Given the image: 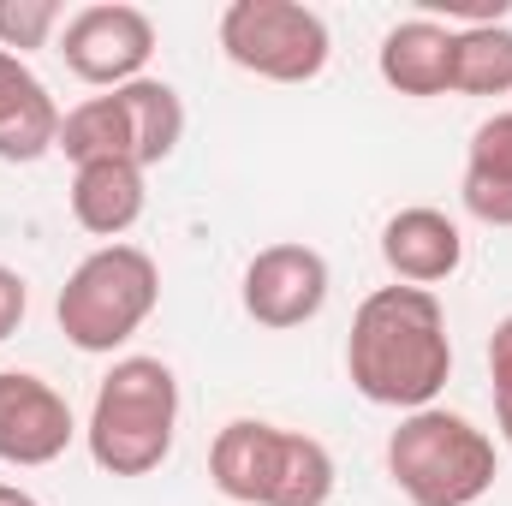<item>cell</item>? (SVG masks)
I'll use <instances>...</instances> for the list:
<instances>
[{
    "label": "cell",
    "instance_id": "6da1fadb",
    "mask_svg": "<svg viewBox=\"0 0 512 506\" xmlns=\"http://www.w3.org/2000/svg\"><path fill=\"white\" fill-rule=\"evenodd\" d=\"M346 376L352 387L387 405V411H423L441 399L453 376V340H447V310L423 286H376L346 334Z\"/></svg>",
    "mask_w": 512,
    "mask_h": 506
},
{
    "label": "cell",
    "instance_id": "7a4b0ae2",
    "mask_svg": "<svg viewBox=\"0 0 512 506\" xmlns=\"http://www.w3.org/2000/svg\"><path fill=\"white\" fill-rule=\"evenodd\" d=\"M387 477L411 506H477L495 489L501 459L465 411L423 405L405 411L387 435Z\"/></svg>",
    "mask_w": 512,
    "mask_h": 506
},
{
    "label": "cell",
    "instance_id": "3957f363",
    "mask_svg": "<svg viewBox=\"0 0 512 506\" xmlns=\"http://www.w3.org/2000/svg\"><path fill=\"white\" fill-rule=\"evenodd\" d=\"M209 483L239 506H328L334 459L316 435L233 417L209 447Z\"/></svg>",
    "mask_w": 512,
    "mask_h": 506
},
{
    "label": "cell",
    "instance_id": "277c9868",
    "mask_svg": "<svg viewBox=\"0 0 512 506\" xmlns=\"http://www.w3.org/2000/svg\"><path fill=\"white\" fill-rule=\"evenodd\" d=\"M179 435V376L161 358H120L90 405L84 441L108 477H149L167 465Z\"/></svg>",
    "mask_w": 512,
    "mask_h": 506
},
{
    "label": "cell",
    "instance_id": "5b68a950",
    "mask_svg": "<svg viewBox=\"0 0 512 506\" xmlns=\"http://www.w3.org/2000/svg\"><path fill=\"white\" fill-rule=\"evenodd\" d=\"M155 304H161L155 256L137 245H102L66 274V286L54 298V322L78 352L108 358L155 316Z\"/></svg>",
    "mask_w": 512,
    "mask_h": 506
},
{
    "label": "cell",
    "instance_id": "8992f818",
    "mask_svg": "<svg viewBox=\"0 0 512 506\" xmlns=\"http://www.w3.org/2000/svg\"><path fill=\"white\" fill-rule=\"evenodd\" d=\"M221 54L268 84H310L328 66L334 36L322 12L298 0H233L221 12Z\"/></svg>",
    "mask_w": 512,
    "mask_h": 506
},
{
    "label": "cell",
    "instance_id": "52a82bcc",
    "mask_svg": "<svg viewBox=\"0 0 512 506\" xmlns=\"http://www.w3.org/2000/svg\"><path fill=\"white\" fill-rule=\"evenodd\" d=\"M155 54V24L143 6L126 0H102V6H84L60 24V60L72 78L96 84V90H126L143 78Z\"/></svg>",
    "mask_w": 512,
    "mask_h": 506
},
{
    "label": "cell",
    "instance_id": "ba28073f",
    "mask_svg": "<svg viewBox=\"0 0 512 506\" xmlns=\"http://www.w3.org/2000/svg\"><path fill=\"white\" fill-rule=\"evenodd\" d=\"M239 298H245V316L256 328H274V334L304 328L328 304V262L310 245H268L251 256Z\"/></svg>",
    "mask_w": 512,
    "mask_h": 506
},
{
    "label": "cell",
    "instance_id": "9c48e42d",
    "mask_svg": "<svg viewBox=\"0 0 512 506\" xmlns=\"http://www.w3.org/2000/svg\"><path fill=\"white\" fill-rule=\"evenodd\" d=\"M78 435V417L54 381L30 370H0V465H54Z\"/></svg>",
    "mask_w": 512,
    "mask_h": 506
},
{
    "label": "cell",
    "instance_id": "30bf717a",
    "mask_svg": "<svg viewBox=\"0 0 512 506\" xmlns=\"http://www.w3.org/2000/svg\"><path fill=\"white\" fill-rule=\"evenodd\" d=\"M382 262L393 268V280L399 286H441V280H453L459 274V262H465V233H459V221L453 215H441V209H399L393 221L382 227Z\"/></svg>",
    "mask_w": 512,
    "mask_h": 506
},
{
    "label": "cell",
    "instance_id": "8fae6325",
    "mask_svg": "<svg viewBox=\"0 0 512 506\" xmlns=\"http://www.w3.org/2000/svg\"><path fill=\"white\" fill-rule=\"evenodd\" d=\"M60 120L48 84L0 48V161H42L60 143Z\"/></svg>",
    "mask_w": 512,
    "mask_h": 506
},
{
    "label": "cell",
    "instance_id": "7c38bea8",
    "mask_svg": "<svg viewBox=\"0 0 512 506\" xmlns=\"http://www.w3.org/2000/svg\"><path fill=\"white\" fill-rule=\"evenodd\" d=\"M382 84L399 96H447L453 90V30L435 18H405L382 36Z\"/></svg>",
    "mask_w": 512,
    "mask_h": 506
},
{
    "label": "cell",
    "instance_id": "4fadbf2b",
    "mask_svg": "<svg viewBox=\"0 0 512 506\" xmlns=\"http://www.w3.org/2000/svg\"><path fill=\"white\" fill-rule=\"evenodd\" d=\"M143 167L137 161H90L72 167V221L108 245H120V233H131L143 221Z\"/></svg>",
    "mask_w": 512,
    "mask_h": 506
},
{
    "label": "cell",
    "instance_id": "5bb4252c",
    "mask_svg": "<svg viewBox=\"0 0 512 506\" xmlns=\"http://www.w3.org/2000/svg\"><path fill=\"white\" fill-rule=\"evenodd\" d=\"M459 203L483 227H512V114H495L471 131Z\"/></svg>",
    "mask_w": 512,
    "mask_h": 506
},
{
    "label": "cell",
    "instance_id": "9a60e30c",
    "mask_svg": "<svg viewBox=\"0 0 512 506\" xmlns=\"http://www.w3.org/2000/svg\"><path fill=\"white\" fill-rule=\"evenodd\" d=\"M114 96H120V108H126L137 167L167 161V155L179 149V137H185V102H179V90H173L167 78H149V72H143L137 84L114 90Z\"/></svg>",
    "mask_w": 512,
    "mask_h": 506
},
{
    "label": "cell",
    "instance_id": "2e32d148",
    "mask_svg": "<svg viewBox=\"0 0 512 506\" xmlns=\"http://www.w3.org/2000/svg\"><path fill=\"white\" fill-rule=\"evenodd\" d=\"M54 149H66L72 167H90V161H137V155H131V126H126L120 96L108 90V96L78 102V108L60 120V143H54Z\"/></svg>",
    "mask_w": 512,
    "mask_h": 506
},
{
    "label": "cell",
    "instance_id": "e0dca14e",
    "mask_svg": "<svg viewBox=\"0 0 512 506\" xmlns=\"http://www.w3.org/2000/svg\"><path fill=\"white\" fill-rule=\"evenodd\" d=\"M453 90L459 96H512L507 24H465V30H453Z\"/></svg>",
    "mask_w": 512,
    "mask_h": 506
},
{
    "label": "cell",
    "instance_id": "ac0fdd59",
    "mask_svg": "<svg viewBox=\"0 0 512 506\" xmlns=\"http://www.w3.org/2000/svg\"><path fill=\"white\" fill-rule=\"evenodd\" d=\"M60 24H66V12L54 0H0V48L18 54V60L30 48H42Z\"/></svg>",
    "mask_w": 512,
    "mask_h": 506
},
{
    "label": "cell",
    "instance_id": "d6986e66",
    "mask_svg": "<svg viewBox=\"0 0 512 506\" xmlns=\"http://www.w3.org/2000/svg\"><path fill=\"white\" fill-rule=\"evenodd\" d=\"M24 310H30V286H24V274H18V268H6V262H0V340H12V334H18Z\"/></svg>",
    "mask_w": 512,
    "mask_h": 506
},
{
    "label": "cell",
    "instance_id": "ffe728a7",
    "mask_svg": "<svg viewBox=\"0 0 512 506\" xmlns=\"http://www.w3.org/2000/svg\"><path fill=\"white\" fill-rule=\"evenodd\" d=\"M489 381H495V399H512V316L489 334Z\"/></svg>",
    "mask_w": 512,
    "mask_h": 506
},
{
    "label": "cell",
    "instance_id": "44dd1931",
    "mask_svg": "<svg viewBox=\"0 0 512 506\" xmlns=\"http://www.w3.org/2000/svg\"><path fill=\"white\" fill-rule=\"evenodd\" d=\"M495 423H501V441H507V453H512V399H495Z\"/></svg>",
    "mask_w": 512,
    "mask_h": 506
},
{
    "label": "cell",
    "instance_id": "7402d4cb",
    "mask_svg": "<svg viewBox=\"0 0 512 506\" xmlns=\"http://www.w3.org/2000/svg\"><path fill=\"white\" fill-rule=\"evenodd\" d=\"M0 506H42V501L24 495V489H12V483H0Z\"/></svg>",
    "mask_w": 512,
    "mask_h": 506
}]
</instances>
